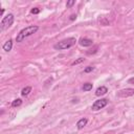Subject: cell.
Instances as JSON below:
<instances>
[{
	"mask_svg": "<svg viewBox=\"0 0 134 134\" xmlns=\"http://www.w3.org/2000/svg\"><path fill=\"white\" fill-rule=\"evenodd\" d=\"M75 18H76V15H71V16H70V20H71V21L75 20Z\"/></svg>",
	"mask_w": 134,
	"mask_h": 134,
	"instance_id": "18",
	"label": "cell"
},
{
	"mask_svg": "<svg viewBox=\"0 0 134 134\" xmlns=\"http://www.w3.org/2000/svg\"><path fill=\"white\" fill-rule=\"evenodd\" d=\"M74 3H75V1H74V0H69V1H67L66 5H67V7H70V6H72Z\"/></svg>",
	"mask_w": 134,
	"mask_h": 134,
	"instance_id": "16",
	"label": "cell"
},
{
	"mask_svg": "<svg viewBox=\"0 0 134 134\" xmlns=\"http://www.w3.org/2000/svg\"><path fill=\"white\" fill-rule=\"evenodd\" d=\"M87 122H88V119L87 118H81L77 122H76V128L79 129V130H82L86 125H87Z\"/></svg>",
	"mask_w": 134,
	"mask_h": 134,
	"instance_id": "8",
	"label": "cell"
},
{
	"mask_svg": "<svg viewBox=\"0 0 134 134\" xmlns=\"http://www.w3.org/2000/svg\"><path fill=\"white\" fill-rule=\"evenodd\" d=\"M3 13H4V9H3V8H2V9H1V12H0V15H1V16H2V15H3Z\"/></svg>",
	"mask_w": 134,
	"mask_h": 134,
	"instance_id": "19",
	"label": "cell"
},
{
	"mask_svg": "<svg viewBox=\"0 0 134 134\" xmlns=\"http://www.w3.org/2000/svg\"><path fill=\"white\" fill-rule=\"evenodd\" d=\"M30 13L34 14V15H37V14L40 13V8H38V7H34V8L30 10Z\"/></svg>",
	"mask_w": 134,
	"mask_h": 134,
	"instance_id": "15",
	"label": "cell"
},
{
	"mask_svg": "<svg viewBox=\"0 0 134 134\" xmlns=\"http://www.w3.org/2000/svg\"><path fill=\"white\" fill-rule=\"evenodd\" d=\"M14 23V15L13 14H7L5 17H3L1 23H0V30H4L12 26Z\"/></svg>",
	"mask_w": 134,
	"mask_h": 134,
	"instance_id": "3",
	"label": "cell"
},
{
	"mask_svg": "<svg viewBox=\"0 0 134 134\" xmlns=\"http://www.w3.org/2000/svg\"><path fill=\"white\" fill-rule=\"evenodd\" d=\"M107 92H108V88L106 86H100L95 90V95L96 96H102V95L106 94Z\"/></svg>",
	"mask_w": 134,
	"mask_h": 134,
	"instance_id": "7",
	"label": "cell"
},
{
	"mask_svg": "<svg viewBox=\"0 0 134 134\" xmlns=\"http://www.w3.org/2000/svg\"><path fill=\"white\" fill-rule=\"evenodd\" d=\"M2 48H3V50H5V51H10L12 48H13V41H12V40L6 41V42L3 44Z\"/></svg>",
	"mask_w": 134,
	"mask_h": 134,
	"instance_id": "9",
	"label": "cell"
},
{
	"mask_svg": "<svg viewBox=\"0 0 134 134\" xmlns=\"http://www.w3.org/2000/svg\"><path fill=\"white\" fill-rule=\"evenodd\" d=\"M82 62H84V59H83V58H79L77 60L73 61V62L71 63V65H72V66H74V65H77V64H80V63H82Z\"/></svg>",
	"mask_w": 134,
	"mask_h": 134,
	"instance_id": "13",
	"label": "cell"
},
{
	"mask_svg": "<svg viewBox=\"0 0 134 134\" xmlns=\"http://www.w3.org/2000/svg\"><path fill=\"white\" fill-rule=\"evenodd\" d=\"M107 104H108V99H106V98H100V99H97V100H95V102L93 103L91 109H92L93 111H97V110H100V109H103L104 107H106Z\"/></svg>",
	"mask_w": 134,
	"mask_h": 134,
	"instance_id": "4",
	"label": "cell"
},
{
	"mask_svg": "<svg viewBox=\"0 0 134 134\" xmlns=\"http://www.w3.org/2000/svg\"><path fill=\"white\" fill-rule=\"evenodd\" d=\"M30 91H31V87H30V86H27V87H25V88L22 89V91H21V95H22V96H27V95L29 94Z\"/></svg>",
	"mask_w": 134,
	"mask_h": 134,
	"instance_id": "10",
	"label": "cell"
},
{
	"mask_svg": "<svg viewBox=\"0 0 134 134\" xmlns=\"http://www.w3.org/2000/svg\"><path fill=\"white\" fill-rule=\"evenodd\" d=\"M134 95V88H125L117 91V96L119 97H129Z\"/></svg>",
	"mask_w": 134,
	"mask_h": 134,
	"instance_id": "5",
	"label": "cell"
},
{
	"mask_svg": "<svg viewBox=\"0 0 134 134\" xmlns=\"http://www.w3.org/2000/svg\"><path fill=\"white\" fill-rule=\"evenodd\" d=\"M93 69H94V68H93L92 66H87V67L84 69V72H85V73H88V72H91Z\"/></svg>",
	"mask_w": 134,
	"mask_h": 134,
	"instance_id": "14",
	"label": "cell"
},
{
	"mask_svg": "<svg viewBox=\"0 0 134 134\" xmlns=\"http://www.w3.org/2000/svg\"><path fill=\"white\" fill-rule=\"evenodd\" d=\"M92 89V84L91 83H86V84H84V86H83V90L84 91H90Z\"/></svg>",
	"mask_w": 134,
	"mask_h": 134,
	"instance_id": "12",
	"label": "cell"
},
{
	"mask_svg": "<svg viewBox=\"0 0 134 134\" xmlns=\"http://www.w3.org/2000/svg\"><path fill=\"white\" fill-rule=\"evenodd\" d=\"M38 29H39V27H38L37 25L27 26V27L23 28V29L17 35V37H16V41H17V42H22L25 38H27V37H29V36L36 34V32L38 31Z\"/></svg>",
	"mask_w": 134,
	"mask_h": 134,
	"instance_id": "1",
	"label": "cell"
},
{
	"mask_svg": "<svg viewBox=\"0 0 134 134\" xmlns=\"http://www.w3.org/2000/svg\"><path fill=\"white\" fill-rule=\"evenodd\" d=\"M80 45L81 46H84V47H89L93 44V41L91 39H88V38H81L80 41H79Z\"/></svg>",
	"mask_w": 134,
	"mask_h": 134,
	"instance_id": "6",
	"label": "cell"
},
{
	"mask_svg": "<svg viewBox=\"0 0 134 134\" xmlns=\"http://www.w3.org/2000/svg\"><path fill=\"white\" fill-rule=\"evenodd\" d=\"M76 42V39L71 37V38H67V39H64L60 42H58L57 44H54L53 48L57 49V50H64V49H67V48H70L71 46H73Z\"/></svg>",
	"mask_w": 134,
	"mask_h": 134,
	"instance_id": "2",
	"label": "cell"
},
{
	"mask_svg": "<svg viewBox=\"0 0 134 134\" xmlns=\"http://www.w3.org/2000/svg\"><path fill=\"white\" fill-rule=\"evenodd\" d=\"M21 105H22V99H21V98H16V99H14L13 103H12V107H14V108L19 107V106H21Z\"/></svg>",
	"mask_w": 134,
	"mask_h": 134,
	"instance_id": "11",
	"label": "cell"
},
{
	"mask_svg": "<svg viewBox=\"0 0 134 134\" xmlns=\"http://www.w3.org/2000/svg\"><path fill=\"white\" fill-rule=\"evenodd\" d=\"M128 83H130V84H134V77L129 79V80H128Z\"/></svg>",
	"mask_w": 134,
	"mask_h": 134,
	"instance_id": "17",
	"label": "cell"
}]
</instances>
